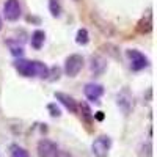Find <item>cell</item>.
<instances>
[{
	"label": "cell",
	"instance_id": "6da1fadb",
	"mask_svg": "<svg viewBox=\"0 0 157 157\" xmlns=\"http://www.w3.org/2000/svg\"><path fill=\"white\" fill-rule=\"evenodd\" d=\"M14 69L22 75V77H39V78H47L49 75V68L43 61L39 60H25V58H17L14 61Z\"/></svg>",
	"mask_w": 157,
	"mask_h": 157
},
{
	"label": "cell",
	"instance_id": "7a4b0ae2",
	"mask_svg": "<svg viewBox=\"0 0 157 157\" xmlns=\"http://www.w3.org/2000/svg\"><path fill=\"white\" fill-rule=\"evenodd\" d=\"M126 57L129 58L130 69L132 71H141V69L148 68V64H149L148 57L143 54V52L137 50V49H127L126 50Z\"/></svg>",
	"mask_w": 157,
	"mask_h": 157
},
{
	"label": "cell",
	"instance_id": "3957f363",
	"mask_svg": "<svg viewBox=\"0 0 157 157\" xmlns=\"http://www.w3.org/2000/svg\"><path fill=\"white\" fill-rule=\"evenodd\" d=\"M83 68V57L78 54H72L64 61V74L69 77H75Z\"/></svg>",
	"mask_w": 157,
	"mask_h": 157
},
{
	"label": "cell",
	"instance_id": "277c9868",
	"mask_svg": "<svg viewBox=\"0 0 157 157\" xmlns=\"http://www.w3.org/2000/svg\"><path fill=\"white\" fill-rule=\"evenodd\" d=\"M116 104H118L120 110H121L126 116L132 112V109H134V98H132V93L129 91V88H123L120 93H118V96H116Z\"/></svg>",
	"mask_w": 157,
	"mask_h": 157
},
{
	"label": "cell",
	"instance_id": "5b68a950",
	"mask_svg": "<svg viewBox=\"0 0 157 157\" xmlns=\"http://www.w3.org/2000/svg\"><path fill=\"white\" fill-rule=\"evenodd\" d=\"M110 146H112V140L109 135H101L98 137L93 145H91V151L96 157H107L109 155V151H110Z\"/></svg>",
	"mask_w": 157,
	"mask_h": 157
},
{
	"label": "cell",
	"instance_id": "8992f818",
	"mask_svg": "<svg viewBox=\"0 0 157 157\" xmlns=\"http://www.w3.org/2000/svg\"><path fill=\"white\" fill-rule=\"evenodd\" d=\"M38 155L39 157H58L60 151L57 143H54L52 140L43 138L38 141Z\"/></svg>",
	"mask_w": 157,
	"mask_h": 157
},
{
	"label": "cell",
	"instance_id": "52a82bcc",
	"mask_svg": "<svg viewBox=\"0 0 157 157\" xmlns=\"http://www.w3.org/2000/svg\"><path fill=\"white\" fill-rule=\"evenodd\" d=\"M3 14L10 22H16L21 17V3L19 0H6L3 3Z\"/></svg>",
	"mask_w": 157,
	"mask_h": 157
},
{
	"label": "cell",
	"instance_id": "ba28073f",
	"mask_svg": "<svg viewBox=\"0 0 157 157\" xmlns=\"http://www.w3.org/2000/svg\"><path fill=\"white\" fill-rule=\"evenodd\" d=\"M83 93H85V96H86L88 101H91V102H99L101 96L104 94V86L99 85V83H93V82H91V83H86V85H85Z\"/></svg>",
	"mask_w": 157,
	"mask_h": 157
},
{
	"label": "cell",
	"instance_id": "9c48e42d",
	"mask_svg": "<svg viewBox=\"0 0 157 157\" xmlns=\"http://www.w3.org/2000/svg\"><path fill=\"white\" fill-rule=\"evenodd\" d=\"M90 69L96 77L102 75L107 69V60L104 58L102 55H91V60H90Z\"/></svg>",
	"mask_w": 157,
	"mask_h": 157
},
{
	"label": "cell",
	"instance_id": "30bf717a",
	"mask_svg": "<svg viewBox=\"0 0 157 157\" xmlns=\"http://www.w3.org/2000/svg\"><path fill=\"white\" fill-rule=\"evenodd\" d=\"M55 99L60 101L71 113H77V109L78 107H77V102H75V99L72 96H69L66 93H61V91H57V93H55Z\"/></svg>",
	"mask_w": 157,
	"mask_h": 157
},
{
	"label": "cell",
	"instance_id": "8fae6325",
	"mask_svg": "<svg viewBox=\"0 0 157 157\" xmlns=\"http://www.w3.org/2000/svg\"><path fill=\"white\" fill-rule=\"evenodd\" d=\"M137 30H138L140 33H143V35L149 33V32L152 30V14H151V10L140 19V22H138V25H137Z\"/></svg>",
	"mask_w": 157,
	"mask_h": 157
},
{
	"label": "cell",
	"instance_id": "7c38bea8",
	"mask_svg": "<svg viewBox=\"0 0 157 157\" xmlns=\"http://www.w3.org/2000/svg\"><path fill=\"white\" fill-rule=\"evenodd\" d=\"M44 41H46V33L43 32V30H35L33 33H32V41H30V44H32V47L35 49V50H39L43 46H44Z\"/></svg>",
	"mask_w": 157,
	"mask_h": 157
},
{
	"label": "cell",
	"instance_id": "4fadbf2b",
	"mask_svg": "<svg viewBox=\"0 0 157 157\" xmlns=\"http://www.w3.org/2000/svg\"><path fill=\"white\" fill-rule=\"evenodd\" d=\"M77 107H80V113H82V120H83V121H86V123L90 124L91 121L94 120V116H93L94 113L91 112V109H90V105H88L86 102H82L80 105H77Z\"/></svg>",
	"mask_w": 157,
	"mask_h": 157
},
{
	"label": "cell",
	"instance_id": "5bb4252c",
	"mask_svg": "<svg viewBox=\"0 0 157 157\" xmlns=\"http://www.w3.org/2000/svg\"><path fill=\"white\" fill-rule=\"evenodd\" d=\"M75 43H77L78 46H86V44L90 43V35H88V30H86V29H78V30H77Z\"/></svg>",
	"mask_w": 157,
	"mask_h": 157
},
{
	"label": "cell",
	"instance_id": "9a60e30c",
	"mask_svg": "<svg viewBox=\"0 0 157 157\" xmlns=\"http://www.w3.org/2000/svg\"><path fill=\"white\" fill-rule=\"evenodd\" d=\"M49 11L54 17H60L61 14V3L60 0H49Z\"/></svg>",
	"mask_w": 157,
	"mask_h": 157
},
{
	"label": "cell",
	"instance_id": "2e32d148",
	"mask_svg": "<svg viewBox=\"0 0 157 157\" xmlns=\"http://www.w3.org/2000/svg\"><path fill=\"white\" fill-rule=\"evenodd\" d=\"M60 77H61V68H60V66H54V68H50V69H49V75H47V78H49L50 82L58 80Z\"/></svg>",
	"mask_w": 157,
	"mask_h": 157
},
{
	"label": "cell",
	"instance_id": "e0dca14e",
	"mask_svg": "<svg viewBox=\"0 0 157 157\" xmlns=\"http://www.w3.org/2000/svg\"><path fill=\"white\" fill-rule=\"evenodd\" d=\"M47 110H49V113H50L52 118H60V116H61V110H60V107L57 105V104H54V102L47 105Z\"/></svg>",
	"mask_w": 157,
	"mask_h": 157
},
{
	"label": "cell",
	"instance_id": "ac0fdd59",
	"mask_svg": "<svg viewBox=\"0 0 157 157\" xmlns=\"http://www.w3.org/2000/svg\"><path fill=\"white\" fill-rule=\"evenodd\" d=\"M11 155H13V157H30L27 151H25L24 148H19V146H13Z\"/></svg>",
	"mask_w": 157,
	"mask_h": 157
},
{
	"label": "cell",
	"instance_id": "d6986e66",
	"mask_svg": "<svg viewBox=\"0 0 157 157\" xmlns=\"http://www.w3.org/2000/svg\"><path fill=\"white\" fill-rule=\"evenodd\" d=\"M93 116L96 118L98 121H102V120H104V113H102V112H98V113H96V115H93Z\"/></svg>",
	"mask_w": 157,
	"mask_h": 157
},
{
	"label": "cell",
	"instance_id": "ffe728a7",
	"mask_svg": "<svg viewBox=\"0 0 157 157\" xmlns=\"http://www.w3.org/2000/svg\"><path fill=\"white\" fill-rule=\"evenodd\" d=\"M3 29V21H2V17H0V30Z\"/></svg>",
	"mask_w": 157,
	"mask_h": 157
},
{
	"label": "cell",
	"instance_id": "44dd1931",
	"mask_svg": "<svg viewBox=\"0 0 157 157\" xmlns=\"http://www.w3.org/2000/svg\"><path fill=\"white\" fill-rule=\"evenodd\" d=\"M75 2H78V0H75Z\"/></svg>",
	"mask_w": 157,
	"mask_h": 157
}]
</instances>
